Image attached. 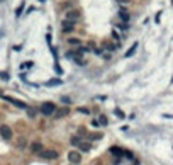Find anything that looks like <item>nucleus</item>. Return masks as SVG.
<instances>
[{
	"label": "nucleus",
	"mask_w": 173,
	"mask_h": 165,
	"mask_svg": "<svg viewBox=\"0 0 173 165\" xmlns=\"http://www.w3.org/2000/svg\"><path fill=\"white\" fill-rule=\"evenodd\" d=\"M41 113H43L44 116H51V114L56 113V106L53 104V102H44V104L41 106Z\"/></svg>",
	"instance_id": "obj_1"
},
{
	"label": "nucleus",
	"mask_w": 173,
	"mask_h": 165,
	"mask_svg": "<svg viewBox=\"0 0 173 165\" xmlns=\"http://www.w3.org/2000/svg\"><path fill=\"white\" fill-rule=\"evenodd\" d=\"M39 157L46 158V160H54V158H58V152H54V150H43L39 153Z\"/></svg>",
	"instance_id": "obj_2"
},
{
	"label": "nucleus",
	"mask_w": 173,
	"mask_h": 165,
	"mask_svg": "<svg viewBox=\"0 0 173 165\" xmlns=\"http://www.w3.org/2000/svg\"><path fill=\"white\" fill-rule=\"evenodd\" d=\"M0 136L4 140H12V130H10L7 124H2V126H0Z\"/></svg>",
	"instance_id": "obj_3"
},
{
	"label": "nucleus",
	"mask_w": 173,
	"mask_h": 165,
	"mask_svg": "<svg viewBox=\"0 0 173 165\" xmlns=\"http://www.w3.org/2000/svg\"><path fill=\"white\" fill-rule=\"evenodd\" d=\"M78 17H80V10L77 9H71V10H66V21L70 22H77Z\"/></svg>",
	"instance_id": "obj_4"
},
{
	"label": "nucleus",
	"mask_w": 173,
	"mask_h": 165,
	"mask_svg": "<svg viewBox=\"0 0 173 165\" xmlns=\"http://www.w3.org/2000/svg\"><path fill=\"white\" fill-rule=\"evenodd\" d=\"M68 160H70L71 165H78L80 162H82V155H80L78 152H70L68 153Z\"/></svg>",
	"instance_id": "obj_5"
},
{
	"label": "nucleus",
	"mask_w": 173,
	"mask_h": 165,
	"mask_svg": "<svg viewBox=\"0 0 173 165\" xmlns=\"http://www.w3.org/2000/svg\"><path fill=\"white\" fill-rule=\"evenodd\" d=\"M5 100H9V102H12L14 106H17V107L21 109H27V104L26 102H22V100H17V99H14V97H9V96H4Z\"/></svg>",
	"instance_id": "obj_6"
},
{
	"label": "nucleus",
	"mask_w": 173,
	"mask_h": 165,
	"mask_svg": "<svg viewBox=\"0 0 173 165\" xmlns=\"http://www.w3.org/2000/svg\"><path fill=\"white\" fill-rule=\"evenodd\" d=\"M44 148H43V143H39V141H34V143L31 145V152L32 153H41Z\"/></svg>",
	"instance_id": "obj_7"
},
{
	"label": "nucleus",
	"mask_w": 173,
	"mask_h": 165,
	"mask_svg": "<svg viewBox=\"0 0 173 165\" xmlns=\"http://www.w3.org/2000/svg\"><path fill=\"white\" fill-rule=\"evenodd\" d=\"M68 109L66 107H61V109H56V113H54V117H65V116H68Z\"/></svg>",
	"instance_id": "obj_8"
},
{
	"label": "nucleus",
	"mask_w": 173,
	"mask_h": 165,
	"mask_svg": "<svg viewBox=\"0 0 173 165\" xmlns=\"http://www.w3.org/2000/svg\"><path fill=\"white\" fill-rule=\"evenodd\" d=\"M61 27H63V31H66V32H70V31H73V22L70 21H65L63 24H61Z\"/></svg>",
	"instance_id": "obj_9"
},
{
	"label": "nucleus",
	"mask_w": 173,
	"mask_h": 165,
	"mask_svg": "<svg viewBox=\"0 0 173 165\" xmlns=\"http://www.w3.org/2000/svg\"><path fill=\"white\" fill-rule=\"evenodd\" d=\"M119 17H121L122 22H127V21H129V14L126 12V9H121V10H119Z\"/></svg>",
	"instance_id": "obj_10"
},
{
	"label": "nucleus",
	"mask_w": 173,
	"mask_h": 165,
	"mask_svg": "<svg viewBox=\"0 0 173 165\" xmlns=\"http://www.w3.org/2000/svg\"><path fill=\"white\" fill-rule=\"evenodd\" d=\"M70 143L73 145V146H80V143H82V138H80V136H71Z\"/></svg>",
	"instance_id": "obj_11"
},
{
	"label": "nucleus",
	"mask_w": 173,
	"mask_h": 165,
	"mask_svg": "<svg viewBox=\"0 0 173 165\" xmlns=\"http://www.w3.org/2000/svg\"><path fill=\"white\" fill-rule=\"evenodd\" d=\"M78 148H80L82 152H90L92 145H90V143H83V141H82V143H80V146H78Z\"/></svg>",
	"instance_id": "obj_12"
},
{
	"label": "nucleus",
	"mask_w": 173,
	"mask_h": 165,
	"mask_svg": "<svg viewBox=\"0 0 173 165\" xmlns=\"http://www.w3.org/2000/svg\"><path fill=\"white\" fill-rule=\"evenodd\" d=\"M136 48H138V43H134V44H132V48L126 51V56H127V58H129V56H132V55L136 53Z\"/></svg>",
	"instance_id": "obj_13"
},
{
	"label": "nucleus",
	"mask_w": 173,
	"mask_h": 165,
	"mask_svg": "<svg viewBox=\"0 0 173 165\" xmlns=\"http://www.w3.org/2000/svg\"><path fill=\"white\" fill-rule=\"evenodd\" d=\"M110 152H112L114 155H119V157H121L122 153H124V150H121V148H117V146H112V148H110Z\"/></svg>",
	"instance_id": "obj_14"
},
{
	"label": "nucleus",
	"mask_w": 173,
	"mask_h": 165,
	"mask_svg": "<svg viewBox=\"0 0 173 165\" xmlns=\"http://www.w3.org/2000/svg\"><path fill=\"white\" fill-rule=\"evenodd\" d=\"M88 138L93 141V140H100L102 138V133H92V135H88Z\"/></svg>",
	"instance_id": "obj_15"
},
{
	"label": "nucleus",
	"mask_w": 173,
	"mask_h": 165,
	"mask_svg": "<svg viewBox=\"0 0 173 165\" xmlns=\"http://www.w3.org/2000/svg\"><path fill=\"white\" fill-rule=\"evenodd\" d=\"M60 83H61V80H58V78H53V80H49L46 85H60Z\"/></svg>",
	"instance_id": "obj_16"
},
{
	"label": "nucleus",
	"mask_w": 173,
	"mask_h": 165,
	"mask_svg": "<svg viewBox=\"0 0 173 165\" xmlns=\"http://www.w3.org/2000/svg\"><path fill=\"white\" fill-rule=\"evenodd\" d=\"M26 145H27V141L24 138H21V140H19V143H17V146L19 148H26Z\"/></svg>",
	"instance_id": "obj_17"
},
{
	"label": "nucleus",
	"mask_w": 173,
	"mask_h": 165,
	"mask_svg": "<svg viewBox=\"0 0 173 165\" xmlns=\"http://www.w3.org/2000/svg\"><path fill=\"white\" fill-rule=\"evenodd\" d=\"M27 114H29V117H34V116H36V109L27 107Z\"/></svg>",
	"instance_id": "obj_18"
},
{
	"label": "nucleus",
	"mask_w": 173,
	"mask_h": 165,
	"mask_svg": "<svg viewBox=\"0 0 173 165\" xmlns=\"http://www.w3.org/2000/svg\"><path fill=\"white\" fill-rule=\"evenodd\" d=\"M116 114H117V117H119V119H122V117H126V116H124V113H122L121 109H116Z\"/></svg>",
	"instance_id": "obj_19"
},
{
	"label": "nucleus",
	"mask_w": 173,
	"mask_h": 165,
	"mask_svg": "<svg viewBox=\"0 0 173 165\" xmlns=\"http://www.w3.org/2000/svg\"><path fill=\"white\" fill-rule=\"evenodd\" d=\"M68 43H70V44H80V41H78L77 38H70V39H68Z\"/></svg>",
	"instance_id": "obj_20"
},
{
	"label": "nucleus",
	"mask_w": 173,
	"mask_h": 165,
	"mask_svg": "<svg viewBox=\"0 0 173 165\" xmlns=\"http://www.w3.org/2000/svg\"><path fill=\"white\" fill-rule=\"evenodd\" d=\"M99 121H100V124H104V126H105V124H107V117H105V116H102V117L99 119Z\"/></svg>",
	"instance_id": "obj_21"
},
{
	"label": "nucleus",
	"mask_w": 173,
	"mask_h": 165,
	"mask_svg": "<svg viewBox=\"0 0 173 165\" xmlns=\"http://www.w3.org/2000/svg\"><path fill=\"white\" fill-rule=\"evenodd\" d=\"M78 133H80V136H85V135H86L85 128H80V130H78Z\"/></svg>",
	"instance_id": "obj_22"
},
{
	"label": "nucleus",
	"mask_w": 173,
	"mask_h": 165,
	"mask_svg": "<svg viewBox=\"0 0 173 165\" xmlns=\"http://www.w3.org/2000/svg\"><path fill=\"white\" fill-rule=\"evenodd\" d=\"M78 111H80V113H83V114H88V109H85V107H80Z\"/></svg>",
	"instance_id": "obj_23"
},
{
	"label": "nucleus",
	"mask_w": 173,
	"mask_h": 165,
	"mask_svg": "<svg viewBox=\"0 0 173 165\" xmlns=\"http://www.w3.org/2000/svg\"><path fill=\"white\" fill-rule=\"evenodd\" d=\"M124 155L127 157V158H132V153H131V152H124Z\"/></svg>",
	"instance_id": "obj_24"
},
{
	"label": "nucleus",
	"mask_w": 173,
	"mask_h": 165,
	"mask_svg": "<svg viewBox=\"0 0 173 165\" xmlns=\"http://www.w3.org/2000/svg\"><path fill=\"white\" fill-rule=\"evenodd\" d=\"M117 2H121V4H129L131 0H117Z\"/></svg>",
	"instance_id": "obj_25"
},
{
	"label": "nucleus",
	"mask_w": 173,
	"mask_h": 165,
	"mask_svg": "<svg viewBox=\"0 0 173 165\" xmlns=\"http://www.w3.org/2000/svg\"><path fill=\"white\" fill-rule=\"evenodd\" d=\"M171 4H173V0H171Z\"/></svg>",
	"instance_id": "obj_26"
}]
</instances>
